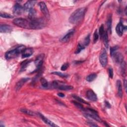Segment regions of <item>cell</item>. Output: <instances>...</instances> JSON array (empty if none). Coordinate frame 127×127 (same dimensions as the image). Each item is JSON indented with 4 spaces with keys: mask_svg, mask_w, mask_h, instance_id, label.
<instances>
[{
    "mask_svg": "<svg viewBox=\"0 0 127 127\" xmlns=\"http://www.w3.org/2000/svg\"><path fill=\"white\" fill-rule=\"evenodd\" d=\"M38 115H39V116L40 117V118L42 120V121H43L46 124H47V125H48L49 126H50L51 127H56V126H58L57 125H55L53 122H52V121H51L50 120H49L48 118H47L46 117H45L44 115L41 114V113H38Z\"/></svg>",
    "mask_w": 127,
    "mask_h": 127,
    "instance_id": "obj_17",
    "label": "cell"
},
{
    "mask_svg": "<svg viewBox=\"0 0 127 127\" xmlns=\"http://www.w3.org/2000/svg\"><path fill=\"white\" fill-rule=\"evenodd\" d=\"M13 23L18 27L24 29H30V20L23 18H17L13 20Z\"/></svg>",
    "mask_w": 127,
    "mask_h": 127,
    "instance_id": "obj_5",
    "label": "cell"
},
{
    "mask_svg": "<svg viewBox=\"0 0 127 127\" xmlns=\"http://www.w3.org/2000/svg\"><path fill=\"white\" fill-rule=\"evenodd\" d=\"M105 30H104V25L103 24H102L100 28L99 29V36L100 38L101 39L103 38V35L105 33Z\"/></svg>",
    "mask_w": 127,
    "mask_h": 127,
    "instance_id": "obj_26",
    "label": "cell"
},
{
    "mask_svg": "<svg viewBox=\"0 0 127 127\" xmlns=\"http://www.w3.org/2000/svg\"><path fill=\"white\" fill-rule=\"evenodd\" d=\"M86 9L85 8H79L74 11L70 15L69 18V22L73 24L79 23L83 19L84 14L86 13Z\"/></svg>",
    "mask_w": 127,
    "mask_h": 127,
    "instance_id": "obj_1",
    "label": "cell"
},
{
    "mask_svg": "<svg viewBox=\"0 0 127 127\" xmlns=\"http://www.w3.org/2000/svg\"><path fill=\"white\" fill-rule=\"evenodd\" d=\"M99 61L103 67L106 66L108 63V56L105 49H103L99 56Z\"/></svg>",
    "mask_w": 127,
    "mask_h": 127,
    "instance_id": "obj_6",
    "label": "cell"
},
{
    "mask_svg": "<svg viewBox=\"0 0 127 127\" xmlns=\"http://www.w3.org/2000/svg\"><path fill=\"white\" fill-rule=\"evenodd\" d=\"M58 95L61 97H65V94L63 93H61V92H60V93H58Z\"/></svg>",
    "mask_w": 127,
    "mask_h": 127,
    "instance_id": "obj_39",
    "label": "cell"
},
{
    "mask_svg": "<svg viewBox=\"0 0 127 127\" xmlns=\"http://www.w3.org/2000/svg\"><path fill=\"white\" fill-rule=\"evenodd\" d=\"M87 124L90 127H98V126L96 124L91 122H87Z\"/></svg>",
    "mask_w": 127,
    "mask_h": 127,
    "instance_id": "obj_38",
    "label": "cell"
},
{
    "mask_svg": "<svg viewBox=\"0 0 127 127\" xmlns=\"http://www.w3.org/2000/svg\"><path fill=\"white\" fill-rule=\"evenodd\" d=\"M105 104H106V106H107V107L110 108V107H111V106H110V104L109 103V102H107V101H105Z\"/></svg>",
    "mask_w": 127,
    "mask_h": 127,
    "instance_id": "obj_40",
    "label": "cell"
},
{
    "mask_svg": "<svg viewBox=\"0 0 127 127\" xmlns=\"http://www.w3.org/2000/svg\"><path fill=\"white\" fill-rule=\"evenodd\" d=\"M117 94L119 97H122L123 96V90L122 82L120 80L117 81Z\"/></svg>",
    "mask_w": 127,
    "mask_h": 127,
    "instance_id": "obj_18",
    "label": "cell"
},
{
    "mask_svg": "<svg viewBox=\"0 0 127 127\" xmlns=\"http://www.w3.org/2000/svg\"><path fill=\"white\" fill-rule=\"evenodd\" d=\"M20 111L22 112V113H24L25 114L29 115H30V116H34V115H35V113L33 111H31L30 110H29V109H24V108L21 109H20Z\"/></svg>",
    "mask_w": 127,
    "mask_h": 127,
    "instance_id": "obj_24",
    "label": "cell"
},
{
    "mask_svg": "<svg viewBox=\"0 0 127 127\" xmlns=\"http://www.w3.org/2000/svg\"><path fill=\"white\" fill-rule=\"evenodd\" d=\"M74 33H75V29H72L69 30L67 32V33L66 35H65L64 36L60 39V41L62 42H63V43H65V42H67L68 41H69V40L70 38L72 37V36L74 35Z\"/></svg>",
    "mask_w": 127,
    "mask_h": 127,
    "instance_id": "obj_9",
    "label": "cell"
},
{
    "mask_svg": "<svg viewBox=\"0 0 127 127\" xmlns=\"http://www.w3.org/2000/svg\"><path fill=\"white\" fill-rule=\"evenodd\" d=\"M46 25V21L43 18H36L30 20V29H41L45 27Z\"/></svg>",
    "mask_w": 127,
    "mask_h": 127,
    "instance_id": "obj_3",
    "label": "cell"
},
{
    "mask_svg": "<svg viewBox=\"0 0 127 127\" xmlns=\"http://www.w3.org/2000/svg\"><path fill=\"white\" fill-rule=\"evenodd\" d=\"M52 74H54V75H58L61 77H63V78H66V77H67L68 76V75H66L65 74H63V73L59 72H54L52 73Z\"/></svg>",
    "mask_w": 127,
    "mask_h": 127,
    "instance_id": "obj_32",
    "label": "cell"
},
{
    "mask_svg": "<svg viewBox=\"0 0 127 127\" xmlns=\"http://www.w3.org/2000/svg\"><path fill=\"white\" fill-rule=\"evenodd\" d=\"M24 11V10L23 7L19 4H16V5L13 6V13L16 16H19L22 15Z\"/></svg>",
    "mask_w": 127,
    "mask_h": 127,
    "instance_id": "obj_8",
    "label": "cell"
},
{
    "mask_svg": "<svg viewBox=\"0 0 127 127\" xmlns=\"http://www.w3.org/2000/svg\"><path fill=\"white\" fill-rule=\"evenodd\" d=\"M119 48V47L118 46H114V47H112L110 48V55H111V56H112V57H113V56L116 53V51L117 50H118Z\"/></svg>",
    "mask_w": 127,
    "mask_h": 127,
    "instance_id": "obj_29",
    "label": "cell"
},
{
    "mask_svg": "<svg viewBox=\"0 0 127 127\" xmlns=\"http://www.w3.org/2000/svg\"><path fill=\"white\" fill-rule=\"evenodd\" d=\"M30 62L31 61L30 60H27L22 63V64H21V66H22L21 69H22V70H24L26 68L27 66L29 65V64L30 63Z\"/></svg>",
    "mask_w": 127,
    "mask_h": 127,
    "instance_id": "obj_28",
    "label": "cell"
},
{
    "mask_svg": "<svg viewBox=\"0 0 127 127\" xmlns=\"http://www.w3.org/2000/svg\"><path fill=\"white\" fill-rule=\"evenodd\" d=\"M39 6L42 13L43 14L47 19H49L50 18V14H49V12L46 4L43 2H41L39 3Z\"/></svg>",
    "mask_w": 127,
    "mask_h": 127,
    "instance_id": "obj_7",
    "label": "cell"
},
{
    "mask_svg": "<svg viewBox=\"0 0 127 127\" xmlns=\"http://www.w3.org/2000/svg\"><path fill=\"white\" fill-rule=\"evenodd\" d=\"M97 77V75L95 73H93L88 75L86 78V80L88 82H91L93 81Z\"/></svg>",
    "mask_w": 127,
    "mask_h": 127,
    "instance_id": "obj_23",
    "label": "cell"
},
{
    "mask_svg": "<svg viewBox=\"0 0 127 127\" xmlns=\"http://www.w3.org/2000/svg\"><path fill=\"white\" fill-rule=\"evenodd\" d=\"M36 1H27L24 5L23 9L25 11L29 12L32 9H33V7L36 4Z\"/></svg>",
    "mask_w": 127,
    "mask_h": 127,
    "instance_id": "obj_11",
    "label": "cell"
},
{
    "mask_svg": "<svg viewBox=\"0 0 127 127\" xmlns=\"http://www.w3.org/2000/svg\"><path fill=\"white\" fill-rule=\"evenodd\" d=\"M113 57H114V59H115L116 62L117 63L121 64L124 61L123 56H122V54H121L120 53H116L115 54V55L113 56Z\"/></svg>",
    "mask_w": 127,
    "mask_h": 127,
    "instance_id": "obj_19",
    "label": "cell"
},
{
    "mask_svg": "<svg viewBox=\"0 0 127 127\" xmlns=\"http://www.w3.org/2000/svg\"><path fill=\"white\" fill-rule=\"evenodd\" d=\"M84 47H85V46H84L83 44L79 43L77 46L76 49V50L75 51V53L76 54L80 53L83 50V49H84Z\"/></svg>",
    "mask_w": 127,
    "mask_h": 127,
    "instance_id": "obj_27",
    "label": "cell"
},
{
    "mask_svg": "<svg viewBox=\"0 0 127 127\" xmlns=\"http://www.w3.org/2000/svg\"><path fill=\"white\" fill-rule=\"evenodd\" d=\"M99 36V34L97 32V30H96L93 34V43H95L98 41Z\"/></svg>",
    "mask_w": 127,
    "mask_h": 127,
    "instance_id": "obj_34",
    "label": "cell"
},
{
    "mask_svg": "<svg viewBox=\"0 0 127 127\" xmlns=\"http://www.w3.org/2000/svg\"><path fill=\"white\" fill-rule=\"evenodd\" d=\"M40 82H41V85L43 87H47L48 86V81H47V80L43 78V77H42V78H41L40 79Z\"/></svg>",
    "mask_w": 127,
    "mask_h": 127,
    "instance_id": "obj_31",
    "label": "cell"
},
{
    "mask_svg": "<svg viewBox=\"0 0 127 127\" xmlns=\"http://www.w3.org/2000/svg\"><path fill=\"white\" fill-rule=\"evenodd\" d=\"M33 53V50L31 48H25L22 52V58H25L31 56Z\"/></svg>",
    "mask_w": 127,
    "mask_h": 127,
    "instance_id": "obj_14",
    "label": "cell"
},
{
    "mask_svg": "<svg viewBox=\"0 0 127 127\" xmlns=\"http://www.w3.org/2000/svg\"><path fill=\"white\" fill-rule=\"evenodd\" d=\"M87 97L90 101H96L97 100V97L96 94L92 90H88L87 92Z\"/></svg>",
    "mask_w": 127,
    "mask_h": 127,
    "instance_id": "obj_12",
    "label": "cell"
},
{
    "mask_svg": "<svg viewBox=\"0 0 127 127\" xmlns=\"http://www.w3.org/2000/svg\"><path fill=\"white\" fill-rule=\"evenodd\" d=\"M126 27L124 26L122 22H120L116 27V31L119 36H122L123 34V32Z\"/></svg>",
    "mask_w": 127,
    "mask_h": 127,
    "instance_id": "obj_13",
    "label": "cell"
},
{
    "mask_svg": "<svg viewBox=\"0 0 127 127\" xmlns=\"http://www.w3.org/2000/svg\"><path fill=\"white\" fill-rule=\"evenodd\" d=\"M124 86H125V90H126H126H127V86H126V84H127V81H126V80L124 81Z\"/></svg>",
    "mask_w": 127,
    "mask_h": 127,
    "instance_id": "obj_41",
    "label": "cell"
},
{
    "mask_svg": "<svg viewBox=\"0 0 127 127\" xmlns=\"http://www.w3.org/2000/svg\"><path fill=\"white\" fill-rule=\"evenodd\" d=\"M112 15H110L107 18V26L108 27V30L109 32L111 33L112 31Z\"/></svg>",
    "mask_w": 127,
    "mask_h": 127,
    "instance_id": "obj_21",
    "label": "cell"
},
{
    "mask_svg": "<svg viewBox=\"0 0 127 127\" xmlns=\"http://www.w3.org/2000/svg\"><path fill=\"white\" fill-rule=\"evenodd\" d=\"M26 48L23 45H20L16 48L6 52L5 54V58L6 60H11L17 57L18 55L22 54Z\"/></svg>",
    "mask_w": 127,
    "mask_h": 127,
    "instance_id": "obj_2",
    "label": "cell"
},
{
    "mask_svg": "<svg viewBox=\"0 0 127 127\" xmlns=\"http://www.w3.org/2000/svg\"><path fill=\"white\" fill-rule=\"evenodd\" d=\"M72 102L73 103V104L77 108H79V109H80L81 110H82V111H83L84 110V108H83V106L82 104H81L79 102H77V101H73Z\"/></svg>",
    "mask_w": 127,
    "mask_h": 127,
    "instance_id": "obj_30",
    "label": "cell"
},
{
    "mask_svg": "<svg viewBox=\"0 0 127 127\" xmlns=\"http://www.w3.org/2000/svg\"><path fill=\"white\" fill-rule=\"evenodd\" d=\"M12 30V27L9 25L1 24L0 32L1 33H10Z\"/></svg>",
    "mask_w": 127,
    "mask_h": 127,
    "instance_id": "obj_15",
    "label": "cell"
},
{
    "mask_svg": "<svg viewBox=\"0 0 127 127\" xmlns=\"http://www.w3.org/2000/svg\"><path fill=\"white\" fill-rule=\"evenodd\" d=\"M109 72V76L111 79H112L113 77V70L112 68H110L108 69Z\"/></svg>",
    "mask_w": 127,
    "mask_h": 127,
    "instance_id": "obj_37",
    "label": "cell"
},
{
    "mask_svg": "<svg viewBox=\"0 0 127 127\" xmlns=\"http://www.w3.org/2000/svg\"><path fill=\"white\" fill-rule=\"evenodd\" d=\"M29 78H23V79H21L20 80H19L17 83L16 85V87H15L16 90L17 91H18V90H19L25 84V83L29 81Z\"/></svg>",
    "mask_w": 127,
    "mask_h": 127,
    "instance_id": "obj_16",
    "label": "cell"
},
{
    "mask_svg": "<svg viewBox=\"0 0 127 127\" xmlns=\"http://www.w3.org/2000/svg\"><path fill=\"white\" fill-rule=\"evenodd\" d=\"M69 67V64L68 63H65L63 65V66L61 67V70L62 71H65V70H67L68 68Z\"/></svg>",
    "mask_w": 127,
    "mask_h": 127,
    "instance_id": "obj_36",
    "label": "cell"
},
{
    "mask_svg": "<svg viewBox=\"0 0 127 127\" xmlns=\"http://www.w3.org/2000/svg\"><path fill=\"white\" fill-rule=\"evenodd\" d=\"M73 97L74 99H75L76 100H77L78 102H79L80 103H84L86 104H87V105H89L87 101H86L84 100H83V99H82L81 98L75 95H73Z\"/></svg>",
    "mask_w": 127,
    "mask_h": 127,
    "instance_id": "obj_25",
    "label": "cell"
},
{
    "mask_svg": "<svg viewBox=\"0 0 127 127\" xmlns=\"http://www.w3.org/2000/svg\"><path fill=\"white\" fill-rule=\"evenodd\" d=\"M103 41L104 45L106 47L108 48V43H109V40H108V32L107 31L105 32V33L103 35Z\"/></svg>",
    "mask_w": 127,
    "mask_h": 127,
    "instance_id": "obj_22",
    "label": "cell"
},
{
    "mask_svg": "<svg viewBox=\"0 0 127 127\" xmlns=\"http://www.w3.org/2000/svg\"><path fill=\"white\" fill-rule=\"evenodd\" d=\"M83 111L85 112L84 113V116L87 118L93 119L98 122H102L101 118L98 116L97 112L94 110L90 108H86L84 109Z\"/></svg>",
    "mask_w": 127,
    "mask_h": 127,
    "instance_id": "obj_4",
    "label": "cell"
},
{
    "mask_svg": "<svg viewBox=\"0 0 127 127\" xmlns=\"http://www.w3.org/2000/svg\"><path fill=\"white\" fill-rule=\"evenodd\" d=\"M44 57V54H41L39 55L37 58L36 59L35 61V64L36 65L37 67V70H38L40 69V68L42 67V64L43 63V59Z\"/></svg>",
    "mask_w": 127,
    "mask_h": 127,
    "instance_id": "obj_10",
    "label": "cell"
},
{
    "mask_svg": "<svg viewBox=\"0 0 127 127\" xmlns=\"http://www.w3.org/2000/svg\"><path fill=\"white\" fill-rule=\"evenodd\" d=\"M0 16L4 18H12L13 17L10 15V14H8L6 13H3V12H1V15H0Z\"/></svg>",
    "mask_w": 127,
    "mask_h": 127,
    "instance_id": "obj_35",
    "label": "cell"
},
{
    "mask_svg": "<svg viewBox=\"0 0 127 127\" xmlns=\"http://www.w3.org/2000/svg\"><path fill=\"white\" fill-rule=\"evenodd\" d=\"M58 89L62 90H65V91H68L70 90L73 89V87L70 86H66V85H59L57 87Z\"/></svg>",
    "mask_w": 127,
    "mask_h": 127,
    "instance_id": "obj_20",
    "label": "cell"
},
{
    "mask_svg": "<svg viewBox=\"0 0 127 127\" xmlns=\"http://www.w3.org/2000/svg\"><path fill=\"white\" fill-rule=\"evenodd\" d=\"M89 43H90V35L89 34L85 38V39H84L83 45L84 46H87L89 45Z\"/></svg>",
    "mask_w": 127,
    "mask_h": 127,
    "instance_id": "obj_33",
    "label": "cell"
}]
</instances>
